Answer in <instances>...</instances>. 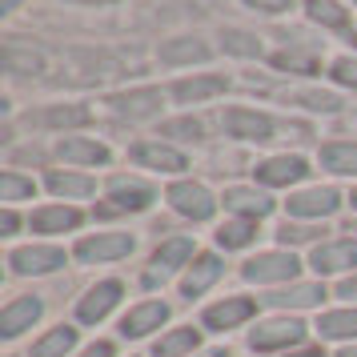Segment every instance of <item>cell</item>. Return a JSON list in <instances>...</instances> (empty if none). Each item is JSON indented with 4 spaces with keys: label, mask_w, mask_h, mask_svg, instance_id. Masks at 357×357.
Here are the masks:
<instances>
[{
    "label": "cell",
    "mask_w": 357,
    "mask_h": 357,
    "mask_svg": "<svg viewBox=\"0 0 357 357\" xmlns=\"http://www.w3.org/2000/svg\"><path fill=\"white\" fill-rule=\"evenodd\" d=\"M301 341H305V325L289 313L265 317V321H257V329H249V349L253 354H289Z\"/></svg>",
    "instance_id": "6da1fadb"
},
{
    "label": "cell",
    "mask_w": 357,
    "mask_h": 357,
    "mask_svg": "<svg viewBox=\"0 0 357 357\" xmlns=\"http://www.w3.org/2000/svg\"><path fill=\"white\" fill-rule=\"evenodd\" d=\"M297 273H301V261L293 253H285V249L257 253V257L245 261V269H241V277L253 281V285H289V281H297Z\"/></svg>",
    "instance_id": "7a4b0ae2"
},
{
    "label": "cell",
    "mask_w": 357,
    "mask_h": 357,
    "mask_svg": "<svg viewBox=\"0 0 357 357\" xmlns=\"http://www.w3.org/2000/svg\"><path fill=\"white\" fill-rule=\"evenodd\" d=\"M61 265H65V253L56 245H24V249L8 253V269L17 277H45V273H56Z\"/></svg>",
    "instance_id": "3957f363"
},
{
    "label": "cell",
    "mask_w": 357,
    "mask_h": 357,
    "mask_svg": "<svg viewBox=\"0 0 357 357\" xmlns=\"http://www.w3.org/2000/svg\"><path fill=\"white\" fill-rule=\"evenodd\" d=\"M121 293H125V285L113 281V277H109V281H97V285L77 301V321L81 325H100L116 305H121Z\"/></svg>",
    "instance_id": "277c9868"
},
{
    "label": "cell",
    "mask_w": 357,
    "mask_h": 357,
    "mask_svg": "<svg viewBox=\"0 0 357 357\" xmlns=\"http://www.w3.org/2000/svg\"><path fill=\"white\" fill-rule=\"evenodd\" d=\"M45 317V301L36 293H24V297H13L4 313H0V337L4 341H17L24 329H33L36 321Z\"/></svg>",
    "instance_id": "5b68a950"
},
{
    "label": "cell",
    "mask_w": 357,
    "mask_h": 357,
    "mask_svg": "<svg viewBox=\"0 0 357 357\" xmlns=\"http://www.w3.org/2000/svg\"><path fill=\"white\" fill-rule=\"evenodd\" d=\"M193 237H169V241L157 245V253H153V269L145 273V285H161L169 273H177L185 261L193 257Z\"/></svg>",
    "instance_id": "8992f818"
},
{
    "label": "cell",
    "mask_w": 357,
    "mask_h": 357,
    "mask_svg": "<svg viewBox=\"0 0 357 357\" xmlns=\"http://www.w3.org/2000/svg\"><path fill=\"white\" fill-rule=\"evenodd\" d=\"M253 313H257V301H249V297H225V301H217V305H209L201 313V325L213 329V333H229V329L245 325Z\"/></svg>",
    "instance_id": "52a82bcc"
},
{
    "label": "cell",
    "mask_w": 357,
    "mask_h": 357,
    "mask_svg": "<svg viewBox=\"0 0 357 357\" xmlns=\"http://www.w3.org/2000/svg\"><path fill=\"white\" fill-rule=\"evenodd\" d=\"M165 321H169V305H165V301H137V305L121 317V337L141 341V337H149V333H157Z\"/></svg>",
    "instance_id": "ba28073f"
},
{
    "label": "cell",
    "mask_w": 357,
    "mask_h": 357,
    "mask_svg": "<svg viewBox=\"0 0 357 357\" xmlns=\"http://www.w3.org/2000/svg\"><path fill=\"white\" fill-rule=\"evenodd\" d=\"M169 201H173V209H177L181 217H193V221H205V217H213V209H217L213 193L205 185H197V181L173 185V189H169Z\"/></svg>",
    "instance_id": "9c48e42d"
},
{
    "label": "cell",
    "mask_w": 357,
    "mask_h": 357,
    "mask_svg": "<svg viewBox=\"0 0 357 357\" xmlns=\"http://www.w3.org/2000/svg\"><path fill=\"white\" fill-rule=\"evenodd\" d=\"M132 253V237L129 233H97V237H84L77 245V257L84 265H93V261H121Z\"/></svg>",
    "instance_id": "30bf717a"
},
{
    "label": "cell",
    "mask_w": 357,
    "mask_h": 357,
    "mask_svg": "<svg viewBox=\"0 0 357 357\" xmlns=\"http://www.w3.org/2000/svg\"><path fill=\"white\" fill-rule=\"evenodd\" d=\"M269 309H313L325 301V285L317 281H289V285H281L273 289L269 297H261Z\"/></svg>",
    "instance_id": "8fae6325"
},
{
    "label": "cell",
    "mask_w": 357,
    "mask_h": 357,
    "mask_svg": "<svg viewBox=\"0 0 357 357\" xmlns=\"http://www.w3.org/2000/svg\"><path fill=\"white\" fill-rule=\"evenodd\" d=\"M109 197H113V205H109V209H100L105 217H109V213H125V209L141 213V209L153 205V189H149L145 181H137V177H113Z\"/></svg>",
    "instance_id": "7c38bea8"
},
{
    "label": "cell",
    "mask_w": 357,
    "mask_h": 357,
    "mask_svg": "<svg viewBox=\"0 0 357 357\" xmlns=\"http://www.w3.org/2000/svg\"><path fill=\"white\" fill-rule=\"evenodd\" d=\"M317 337H321V341H341V345H354V341H357V305L325 309L321 317H317Z\"/></svg>",
    "instance_id": "4fadbf2b"
},
{
    "label": "cell",
    "mask_w": 357,
    "mask_h": 357,
    "mask_svg": "<svg viewBox=\"0 0 357 357\" xmlns=\"http://www.w3.org/2000/svg\"><path fill=\"white\" fill-rule=\"evenodd\" d=\"M221 273H225L221 257H217V253H201V257L189 265V273L181 277V293L193 301V297H201L209 285H217V277H221Z\"/></svg>",
    "instance_id": "5bb4252c"
},
{
    "label": "cell",
    "mask_w": 357,
    "mask_h": 357,
    "mask_svg": "<svg viewBox=\"0 0 357 357\" xmlns=\"http://www.w3.org/2000/svg\"><path fill=\"white\" fill-rule=\"evenodd\" d=\"M357 265V241H329L313 249V269L317 273H345Z\"/></svg>",
    "instance_id": "9a60e30c"
},
{
    "label": "cell",
    "mask_w": 357,
    "mask_h": 357,
    "mask_svg": "<svg viewBox=\"0 0 357 357\" xmlns=\"http://www.w3.org/2000/svg\"><path fill=\"white\" fill-rule=\"evenodd\" d=\"M341 205L337 189H305V193L289 197V213L293 217H329Z\"/></svg>",
    "instance_id": "2e32d148"
},
{
    "label": "cell",
    "mask_w": 357,
    "mask_h": 357,
    "mask_svg": "<svg viewBox=\"0 0 357 357\" xmlns=\"http://www.w3.org/2000/svg\"><path fill=\"white\" fill-rule=\"evenodd\" d=\"M225 129L233 132V137H245V141H269V137H273V121L261 116V113H249V109H229Z\"/></svg>",
    "instance_id": "e0dca14e"
},
{
    "label": "cell",
    "mask_w": 357,
    "mask_h": 357,
    "mask_svg": "<svg viewBox=\"0 0 357 357\" xmlns=\"http://www.w3.org/2000/svg\"><path fill=\"white\" fill-rule=\"evenodd\" d=\"M201 345V333L193 325H177V329H165L161 337L153 341V357H189Z\"/></svg>",
    "instance_id": "ac0fdd59"
},
{
    "label": "cell",
    "mask_w": 357,
    "mask_h": 357,
    "mask_svg": "<svg viewBox=\"0 0 357 357\" xmlns=\"http://www.w3.org/2000/svg\"><path fill=\"white\" fill-rule=\"evenodd\" d=\"M309 169H305V161L301 157H269V161H261L257 165V177L265 181V185H293V181H301Z\"/></svg>",
    "instance_id": "d6986e66"
},
{
    "label": "cell",
    "mask_w": 357,
    "mask_h": 357,
    "mask_svg": "<svg viewBox=\"0 0 357 357\" xmlns=\"http://www.w3.org/2000/svg\"><path fill=\"white\" fill-rule=\"evenodd\" d=\"M113 113L121 116H132V121H141V116H153L161 109V93L157 89H137V93H125V97H113Z\"/></svg>",
    "instance_id": "ffe728a7"
},
{
    "label": "cell",
    "mask_w": 357,
    "mask_h": 357,
    "mask_svg": "<svg viewBox=\"0 0 357 357\" xmlns=\"http://www.w3.org/2000/svg\"><path fill=\"white\" fill-rule=\"evenodd\" d=\"M73 345H77V329H73V325H56V329H49L45 337L33 341L29 357H68Z\"/></svg>",
    "instance_id": "44dd1931"
},
{
    "label": "cell",
    "mask_w": 357,
    "mask_h": 357,
    "mask_svg": "<svg viewBox=\"0 0 357 357\" xmlns=\"http://www.w3.org/2000/svg\"><path fill=\"white\" fill-rule=\"evenodd\" d=\"M225 209L241 213L245 221H257V217H265V213L273 209V201L265 193H253V189H229L225 193Z\"/></svg>",
    "instance_id": "7402d4cb"
},
{
    "label": "cell",
    "mask_w": 357,
    "mask_h": 357,
    "mask_svg": "<svg viewBox=\"0 0 357 357\" xmlns=\"http://www.w3.org/2000/svg\"><path fill=\"white\" fill-rule=\"evenodd\" d=\"M132 157L141 165H149V169H161V173H177V169H185V157H181L177 149L169 145H137L132 149Z\"/></svg>",
    "instance_id": "603a6c76"
},
{
    "label": "cell",
    "mask_w": 357,
    "mask_h": 357,
    "mask_svg": "<svg viewBox=\"0 0 357 357\" xmlns=\"http://www.w3.org/2000/svg\"><path fill=\"white\" fill-rule=\"evenodd\" d=\"M61 157L73 165H105L109 161V149L97 145V141H81V137H68L61 141Z\"/></svg>",
    "instance_id": "cb8c5ba5"
},
{
    "label": "cell",
    "mask_w": 357,
    "mask_h": 357,
    "mask_svg": "<svg viewBox=\"0 0 357 357\" xmlns=\"http://www.w3.org/2000/svg\"><path fill=\"white\" fill-rule=\"evenodd\" d=\"M81 225V213L77 209H40V213H33V229L36 233H65V229H77Z\"/></svg>",
    "instance_id": "d4e9b609"
},
{
    "label": "cell",
    "mask_w": 357,
    "mask_h": 357,
    "mask_svg": "<svg viewBox=\"0 0 357 357\" xmlns=\"http://www.w3.org/2000/svg\"><path fill=\"white\" fill-rule=\"evenodd\" d=\"M29 121H33V125H45V129H49V125H56V129H61V125H84V121H89V109H84V105H52L45 113H33Z\"/></svg>",
    "instance_id": "484cf974"
},
{
    "label": "cell",
    "mask_w": 357,
    "mask_h": 357,
    "mask_svg": "<svg viewBox=\"0 0 357 357\" xmlns=\"http://www.w3.org/2000/svg\"><path fill=\"white\" fill-rule=\"evenodd\" d=\"M205 56H209V49H205L201 40H193V36H177V40L161 45V61H169V65H185V61H205Z\"/></svg>",
    "instance_id": "4316f807"
},
{
    "label": "cell",
    "mask_w": 357,
    "mask_h": 357,
    "mask_svg": "<svg viewBox=\"0 0 357 357\" xmlns=\"http://www.w3.org/2000/svg\"><path fill=\"white\" fill-rule=\"evenodd\" d=\"M321 165L329 169V173L357 177V145H325L321 149Z\"/></svg>",
    "instance_id": "83f0119b"
},
{
    "label": "cell",
    "mask_w": 357,
    "mask_h": 357,
    "mask_svg": "<svg viewBox=\"0 0 357 357\" xmlns=\"http://www.w3.org/2000/svg\"><path fill=\"white\" fill-rule=\"evenodd\" d=\"M173 93H177V100H205V97H217V93H225V77H193V81H181Z\"/></svg>",
    "instance_id": "f1b7e54d"
},
{
    "label": "cell",
    "mask_w": 357,
    "mask_h": 357,
    "mask_svg": "<svg viewBox=\"0 0 357 357\" xmlns=\"http://www.w3.org/2000/svg\"><path fill=\"white\" fill-rule=\"evenodd\" d=\"M49 189L56 197H93L97 193V185H93L89 177H77V173H52Z\"/></svg>",
    "instance_id": "f546056e"
},
{
    "label": "cell",
    "mask_w": 357,
    "mask_h": 357,
    "mask_svg": "<svg viewBox=\"0 0 357 357\" xmlns=\"http://www.w3.org/2000/svg\"><path fill=\"white\" fill-rule=\"evenodd\" d=\"M253 237H257V225L253 221H229V225L217 229V245L221 249H245Z\"/></svg>",
    "instance_id": "4dcf8cb0"
},
{
    "label": "cell",
    "mask_w": 357,
    "mask_h": 357,
    "mask_svg": "<svg viewBox=\"0 0 357 357\" xmlns=\"http://www.w3.org/2000/svg\"><path fill=\"white\" fill-rule=\"evenodd\" d=\"M305 13L317 24H329V29H341L345 24V8H341L337 0H305Z\"/></svg>",
    "instance_id": "1f68e13d"
},
{
    "label": "cell",
    "mask_w": 357,
    "mask_h": 357,
    "mask_svg": "<svg viewBox=\"0 0 357 357\" xmlns=\"http://www.w3.org/2000/svg\"><path fill=\"white\" fill-rule=\"evenodd\" d=\"M20 197H33V181L17 177V173H4V181H0V201H20Z\"/></svg>",
    "instance_id": "d6a6232c"
},
{
    "label": "cell",
    "mask_w": 357,
    "mask_h": 357,
    "mask_svg": "<svg viewBox=\"0 0 357 357\" xmlns=\"http://www.w3.org/2000/svg\"><path fill=\"white\" fill-rule=\"evenodd\" d=\"M317 233H321L317 225H289V221H285V225L277 229V241L281 245H301V241H313Z\"/></svg>",
    "instance_id": "836d02e7"
},
{
    "label": "cell",
    "mask_w": 357,
    "mask_h": 357,
    "mask_svg": "<svg viewBox=\"0 0 357 357\" xmlns=\"http://www.w3.org/2000/svg\"><path fill=\"white\" fill-rule=\"evenodd\" d=\"M225 49L237 52V56H257L261 52V40L249 33H225Z\"/></svg>",
    "instance_id": "e575fe53"
},
{
    "label": "cell",
    "mask_w": 357,
    "mask_h": 357,
    "mask_svg": "<svg viewBox=\"0 0 357 357\" xmlns=\"http://www.w3.org/2000/svg\"><path fill=\"white\" fill-rule=\"evenodd\" d=\"M297 100H305L309 109H317V113H337L341 100L333 93H297Z\"/></svg>",
    "instance_id": "d590c367"
},
{
    "label": "cell",
    "mask_w": 357,
    "mask_h": 357,
    "mask_svg": "<svg viewBox=\"0 0 357 357\" xmlns=\"http://www.w3.org/2000/svg\"><path fill=\"white\" fill-rule=\"evenodd\" d=\"M273 65L277 68H297V73H313V56H305V52H277Z\"/></svg>",
    "instance_id": "8d00e7d4"
},
{
    "label": "cell",
    "mask_w": 357,
    "mask_h": 357,
    "mask_svg": "<svg viewBox=\"0 0 357 357\" xmlns=\"http://www.w3.org/2000/svg\"><path fill=\"white\" fill-rule=\"evenodd\" d=\"M333 77H337L341 84H357V61H349V56L333 61Z\"/></svg>",
    "instance_id": "74e56055"
},
{
    "label": "cell",
    "mask_w": 357,
    "mask_h": 357,
    "mask_svg": "<svg viewBox=\"0 0 357 357\" xmlns=\"http://www.w3.org/2000/svg\"><path fill=\"white\" fill-rule=\"evenodd\" d=\"M169 137H181V141H189V137H201V125L197 121H173V125H165Z\"/></svg>",
    "instance_id": "f35d334b"
},
{
    "label": "cell",
    "mask_w": 357,
    "mask_h": 357,
    "mask_svg": "<svg viewBox=\"0 0 357 357\" xmlns=\"http://www.w3.org/2000/svg\"><path fill=\"white\" fill-rule=\"evenodd\" d=\"M116 349H113V341H93V345H84L77 357H113Z\"/></svg>",
    "instance_id": "ab89813d"
},
{
    "label": "cell",
    "mask_w": 357,
    "mask_h": 357,
    "mask_svg": "<svg viewBox=\"0 0 357 357\" xmlns=\"http://www.w3.org/2000/svg\"><path fill=\"white\" fill-rule=\"evenodd\" d=\"M337 297H345L349 305H354V301H357V273H354V277H345V281H341V285H337Z\"/></svg>",
    "instance_id": "60d3db41"
},
{
    "label": "cell",
    "mask_w": 357,
    "mask_h": 357,
    "mask_svg": "<svg viewBox=\"0 0 357 357\" xmlns=\"http://www.w3.org/2000/svg\"><path fill=\"white\" fill-rule=\"evenodd\" d=\"M253 8H261V13H285L289 8V0H249Z\"/></svg>",
    "instance_id": "b9f144b4"
},
{
    "label": "cell",
    "mask_w": 357,
    "mask_h": 357,
    "mask_svg": "<svg viewBox=\"0 0 357 357\" xmlns=\"http://www.w3.org/2000/svg\"><path fill=\"white\" fill-rule=\"evenodd\" d=\"M0 229H4V237H13L17 233V213H4L0 217Z\"/></svg>",
    "instance_id": "7bdbcfd3"
},
{
    "label": "cell",
    "mask_w": 357,
    "mask_h": 357,
    "mask_svg": "<svg viewBox=\"0 0 357 357\" xmlns=\"http://www.w3.org/2000/svg\"><path fill=\"white\" fill-rule=\"evenodd\" d=\"M281 357H325L321 349H297V354H281Z\"/></svg>",
    "instance_id": "ee69618b"
},
{
    "label": "cell",
    "mask_w": 357,
    "mask_h": 357,
    "mask_svg": "<svg viewBox=\"0 0 357 357\" xmlns=\"http://www.w3.org/2000/svg\"><path fill=\"white\" fill-rule=\"evenodd\" d=\"M337 357H357V341H354V345H341V354Z\"/></svg>",
    "instance_id": "f6af8a7d"
},
{
    "label": "cell",
    "mask_w": 357,
    "mask_h": 357,
    "mask_svg": "<svg viewBox=\"0 0 357 357\" xmlns=\"http://www.w3.org/2000/svg\"><path fill=\"white\" fill-rule=\"evenodd\" d=\"M0 4H4V13H13V8H17L20 0H0Z\"/></svg>",
    "instance_id": "bcb514c9"
},
{
    "label": "cell",
    "mask_w": 357,
    "mask_h": 357,
    "mask_svg": "<svg viewBox=\"0 0 357 357\" xmlns=\"http://www.w3.org/2000/svg\"><path fill=\"white\" fill-rule=\"evenodd\" d=\"M84 4H109V0H84Z\"/></svg>",
    "instance_id": "7dc6e473"
},
{
    "label": "cell",
    "mask_w": 357,
    "mask_h": 357,
    "mask_svg": "<svg viewBox=\"0 0 357 357\" xmlns=\"http://www.w3.org/2000/svg\"><path fill=\"white\" fill-rule=\"evenodd\" d=\"M349 40H354V45H357V29H354V33H349Z\"/></svg>",
    "instance_id": "c3c4849f"
},
{
    "label": "cell",
    "mask_w": 357,
    "mask_h": 357,
    "mask_svg": "<svg viewBox=\"0 0 357 357\" xmlns=\"http://www.w3.org/2000/svg\"><path fill=\"white\" fill-rule=\"evenodd\" d=\"M349 201H354V209H357V189H354V197H349Z\"/></svg>",
    "instance_id": "681fc988"
},
{
    "label": "cell",
    "mask_w": 357,
    "mask_h": 357,
    "mask_svg": "<svg viewBox=\"0 0 357 357\" xmlns=\"http://www.w3.org/2000/svg\"><path fill=\"white\" fill-rule=\"evenodd\" d=\"M205 357H225V354H205Z\"/></svg>",
    "instance_id": "f907efd6"
},
{
    "label": "cell",
    "mask_w": 357,
    "mask_h": 357,
    "mask_svg": "<svg viewBox=\"0 0 357 357\" xmlns=\"http://www.w3.org/2000/svg\"><path fill=\"white\" fill-rule=\"evenodd\" d=\"M354 8H357V0H354Z\"/></svg>",
    "instance_id": "816d5d0a"
}]
</instances>
